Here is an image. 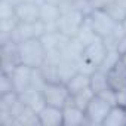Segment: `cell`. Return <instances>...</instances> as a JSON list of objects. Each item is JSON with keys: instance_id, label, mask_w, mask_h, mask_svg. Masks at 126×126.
Here are the masks:
<instances>
[{"instance_id": "obj_1", "label": "cell", "mask_w": 126, "mask_h": 126, "mask_svg": "<svg viewBox=\"0 0 126 126\" xmlns=\"http://www.w3.org/2000/svg\"><path fill=\"white\" fill-rule=\"evenodd\" d=\"M47 58V50L45 49L40 39H28L18 43V59L19 64L30 68H40Z\"/></svg>"}, {"instance_id": "obj_2", "label": "cell", "mask_w": 126, "mask_h": 126, "mask_svg": "<svg viewBox=\"0 0 126 126\" xmlns=\"http://www.w3.org/2000/svg\"><path fill=\"white\" fill-rule=\"evenodd\" d=\"M88 14L82 9H68L61 12L56 21V30L67 37H76L86 21Z\"/></svg>"}, {"instance_id": "obj_3", "label": "cell", "mask_w": 126, "mask_h": 126, "mask_svg": "<svg viewBox=\"0 0 126 126\" xmlns=\"http://www.w3.org/2000/svg\"><path fill=\"white\" fill-rule=\"evenodd\" d=\"M42 94L46 101V105H53L59 108H64L71 96L65 83L61 82H46V85L42 89Z\"/></svg>"}, {"instance_id": "obj_4", "label": "cell", "mask_w": 126, "mask_h": 126, "mask_svg": "<svg viewBox=\"0 0 126 126\" xmlns=\"http://www.w3.org/2000/svg\"><path fill=\"white\" fill-rule=\"evenodd\" d=\"M88 19L94 28V31L102 39L108 34H111L117 25V22L108 15L105 9H92L88 14Z\"/></svg>"}, {"instance_id": "obj_5", "label": "cell", "mask_w": 126, "mask_h": 126, "mask_svg": "<svg viewBox=\"0 0 126 126\" xmlns=\"http://www.w3.org/2000/svg\"><path fill=\"white\" fill-rule=\"evenodd\" d=\"M113 105L110 102H107L104 98H101L99 95L95 94V96L92 98V101L88 104L85 113L88 117V123L89 125H95V126H102L110 108Z\"/></svg>"}, {"instance_id": "obj_6", "label": "cell", "mask_w": 126, "mask_h": 126, "mask_svg": "<svg viewBox=\"0 0 126 126\" xmlns=\"http://www.w3.org/2000/svg\"><path fill=\"white\" fill-rule=\"evenodd\" d=\"M107 52H108V50H107L105 45L102 43V40H96V42L89 43V45H86V46L83 47L82 58H83L86 62H89L91 65H94V67L98 68V67L101 65V62L104 61Z\"/></svg>"}, {"instance_id": "obj_7", "label": "cell", "mask_w": 126, "mask_h": 126, "mask_svg": "<svg viewBox=\"0 0 126 126\" xmlns=\"http://www.w3.org/2000/svg\"><path fill=\"white\" fill-rule=\"evenodd\" d=\"M33 70H34V68H30V67H27V65H24V64H19V65H16L15 70L11 73V77H12L15 91H16L18 94H22L24 91H27V89L31 86Z\"/></svg>"}, {"instance_id": "obj_8", "label": "cell", "mask_w": 126, "mask_h": 126, "mask_svg": "<svg viewBox=\"0 0 126 126\" xmlns=\"http://www.w3.org/2000/svg\"><path fill=\"white\" fill-rule=\"evenodd\" d=\"M15 15L19 22H36L40 19V5L36 2H21L15 6Z\"/></svg>"}, {"instance_id": "obj_9", "label": "cell", "mask_w": 126, "mask_h": 126, "mask_svg": "<svg viewBox=\"0 0 126 126\" xmlns=\"http://www.w3.org/2000/svg\"><path fill=\"white\" fill-rule=\"evenodd\" d=\"M42 126H64V108L45 105L39 111Z\"/></svg>"}, {"instance_id": "obj_10", "label": "cell", "mask_w": 126, "mask_h": 126, "mask_svg": "<svg viewBox=\"0 0 126 126\" xmlns=\"http://www.w3.org/2000/svg\"><path fill=\"white\" fill-rule=\"evenodd\" d=\"M83 125H89L85 110L73 104H67L64 107V126H83Z\"/></svg>"}, {"instance_id": "obj_11", "label": "cell", "mask_w": 126, "mask_h": 126, "mask_svg": "<svg viewBox=\"0 0 126 126\" xmlns=\"http://www.w3.org/2000/svg\"><path fill=\"white\" fill-rule=\"evenodd\" d=\"M79 71L77 62L68 58H61L56 64V73H58V80L61 83H67L76 73Z\"/></svg>"}, {"instance_id": "obj_12", "label": "cell", "mask_w": 126, "mask_h": 126, "mask_svg": "<svg viewBox=\"0 0 126 126\" xmlns=\"http://www.w3.org/2000/svg\"><path fill=\"white\" fill-rule=\"evenodd\" d=\"M67 89L70 91V94H77L80 91H85L88 88H91V74H86V73H82V71H77L67 83H65Z\"/></svg>"}, {"instance_id": "obj_13", "label": "cell", "mask_w": 126, "mask_h": 126, "mask_svg": "<svg viewBox=\"0 0 126 126\" xmlns=\"http://www.w3.org/2000/svg\"><path fill=\"white\" fill-rule=\"evenodd\" d=\"M61 12H62L61 8L55 3H50V2L40 3V19L45 24H56Z\"/></svg>"}, {"instance_id": "obj_14", "label": "cell", "mask_w": 126, "mask_h": 126, "mask_svg": "<svg viewBox=\"0 0 126 126\" xmlns=\"http://www.w3.org/2000/svg\"><path fill=\"white\" fill-rule=\"evenodd\" d=\"M102 126H126V107L113 105Z\"/></svg>"}, {"instance_id": "obj_15", "label": "cell", "mask_w": 126, "mask_h": 126, "mask_svg": "<svg viewBox=\"0 0 126 126\" xmlns=\"http://www.w3.org/2000/svg\"><path fill=\"white\" fill-rule=\"evenodd\" d=\"M108 80L113 89L126 88V65L122 62V59L111 71H108Z\"/></svg>"}, {"instance_id": "obj_16", "label": "cell", "mask_w": 126, "mask_h": 126, "mask_svg": "<svg viewBox=\"0 0 126 126\" xmlns=\"http://www.w3.org/2000/svg\"><path fill=\"white\" fill-rule=\"evenodd\" d=\"M15 125H18V126H42L39 113L28 105H25L22 113L15 119Z\"/></svg>"}, {"instance_id": "obj_17", "label": "cell", "mask_w": 126, "mask_h": 126, "mask_svg": "<svg viewBox=\"0 0 126 126\" xmlns=\"http://www.w3.org/2000/svg\"><path fill=\"white\" fill-rule=\"evenodd\" d=\"M111 88L110 86V80H108V73L96 68L92 74H91V89L95 94H99L105 89Z\"/></svg>"}, {"instance_id": "obj_18", "label": "cell", "mask_w": 126, "mask_h": 126, "mask_svg": "<svg viewBox=\"0 0 126 126\" xmlns=\"http://www.w3.org/2000/svg\"><path fill=\"white\" fill-rule=\"evenodd\" d=\"M94 96H95V92H94L91 88H88V89H85V91H80V92H77V94H73V95L70 96L68 104H73V105H76V107H79V108H82V110H86L88 104L92 101Z\"/></svg>"}, {"instance_id": "obj_19", "label": "cell", "mask_w": 126, "mask_h": 126, "mask_svg": "<svg viewBox=\"0 0 126 126\" xmlns=\"http://www.w3.org/2000/svg\"><path fill=\"white\" fill-rule=\"evenodd\" d=\"M76 37L83 43V46H86V45H89V43H94V42H96V40H101V37L94 31V28H92V25H91L88 16H86V21H85V24L82 25V28H80V31H79V34H77Z\"/></svg>"}, {"instance_id": "obj_20", "label": "cell", "mask_w": 126, "mask_h": 126, "mask_svg": "<svg viewBox=\"0 0 126 126\" xmlns=\"http://www.w3.org/2000/svg\"><path fill=\"white\" fill-rule=\"evenodd\" d=\"M120 59H122V55L117 50H108L107 55H105V58H104V61L101 62V65L98 68L102 70V71H105V73H108V71H111L119 64Z\"/></svg>"}, {"instance_id": "obj_21", "label": "cell", "mask_w": 126, "mask_h": 126, "mask_svg": "<svg viewBox=\"0 0 126 126\" xmlns=\"http://www.w3.org/2000/svg\"><path fill=\"white\" fill-rule=\"evenodd\" d=\"M105 11L108 12V15L117 22V24H122L125 19H126V8L123 6V5H120L119 2H114L111 3V5H108L107 8H105Z\"/></svg>"}, {"instance_id": "obj_22", "label": "cell", "mask_w": 126, "mask_h": 126, "mask_svg": "<svg viewBox=\"0 0 126 126\" xmlns=\"http://www.w3.org/2000/svg\"><path fill=\"white\" fill-rule=\"evenodd\" d=\"M19 94L18 92H9L5 95H0V111H11L12 107L18 102Z\"/></svg>"}, {"instance_id": "obj_23", "label": "cell", "mask_w": 126, "mask_h": 126, "mask_svg": "<svg viewBox=\"0 0 126 126\" xmlns=\"http://www.w3.org/2000/svg\"><path fill=\"white\" fill-rule=\"evenodd\" d=\"M9 92H16L14 82H12V77H11V74L2 71V74H0V95H5Z\"/></svg>"}, {"instance_id": "obj_24", "label": "cell", "mask_w": 126, "mask_h": 126, "mask_svg": "<svg viewBox=\"0 0 126 126\" xmlns=\"http://www.w3.org/2000/svg\"><path fill=\"white\" fill-rule=\"evenodd\" d=\"M8 18H16L15 6L9 3L8 0H0V19H8Z\"/></svg>"}, {"instance_id": "obj_25", "label": "cell", "mask_w": 126, "mask_h": 126, "mask_svg": "<svg viewBox=\"0 0 126 126\" xmlns=\"http://www.w3.org/2000/svg\"><path fill=\"white\" fill-rule=\"evenodd\" d=\"M114 91H116V105L126 107V88H120Z\"/></svg>"}, {"instance_id": "obj_26", "label": "cell", "mask_w": 126, "mask_h": 126, "mask_svg": "<svg viewBox=\"0 0 126 126\" xmlns=\"http://www.w3.org/2000/svg\"><path fill=\"white\" fill-rule=\"evenodd\" d=\"M114 0H91V9H105Z\"/></svg>"}, {"instance_id": "obj_27", "label": "cell", "mask_w": 126, "mask_h": 126, "mask_svg": "<svg viewBox=\"0 0 126 126\" xmlns=\"http://www.w3.org/2000/svg\"><path fill=\"white\" fill-rule=\"evenodd\" d=\"M117 52L120 55H125L126 53V34L123 37L119 39V43H117Z\"/></svg>"}, {"instance_id": "obj_28", "label": "cell", "mask_w": 126, "mask_h": 126, "mask_svg": "<svg viewBox=\"0 0 126 126\" xmlns=\"http://www.w3.org/2000/svg\"><path fill=\"white\" fill-rule=\"evenodd\" d=\"M122 62L126 65V53H125V55H122Z\"/></svg>"}]
</instances>
